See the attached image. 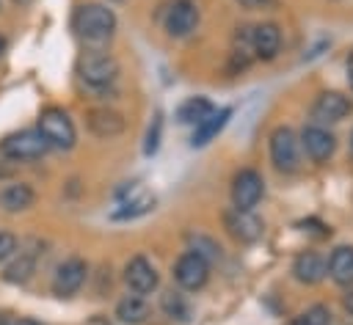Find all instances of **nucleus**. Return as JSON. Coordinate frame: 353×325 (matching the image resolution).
<instances>
[{"label": "nucleus", "instance_id": "obj_21", "mask_svg": "<svg viewBox=\"0 0 353 325\" xmlns=\"http://www.w3.org/2000/svg\"><path fill=\"white\" fill-rule=\"evenodd\" d=\"M116 317L124 322V325H141L146 317H149V306L141 295H127L119 300L116 306Z\"/></svg>", "mask_w": 353, "mask_h": 325}, {"label": "nucleus", "instance_id": "obj_9", "mask_svg": "<svg viewBox=\"0 0 353 325\" xmlns=\"http://www.w3.org/2000/svg\"><path fill=\"white\" fill-rule=\"evenodd\" d=\"M196 25H199V8H196L193 0H174L168 6V11H165V30H168V36L182 39V36L193 33Z\"/></svg>", "mask_w": 353, "mask_h": 325}, {"label": "nucleus", "instance_id": "obj_13", "mask_svg": "<svg viewBox=\"0 0 353 325\" xmlns=\"http://www.w3.org/2000/svg\"><path fill=\"white\" fill-rule=\"evenodd\" d=\"M301 143H303L306 154H309L314 162H325V160L334 154V149H336L334 135H331L325 127H320V124L306 127L303 135H301Z\"/></svg>", "mask_w": 353, "mask_h": 325}, {"label": "nucleus", "instance_id": "obj_10", "mask_svg": "<svg viewBox=\"0 0 353 325\" xmlns=\"http://www.w3.org/2000/svg\"><path fill=\"white\" fill-rule=\"evenodd\" d=\"M85 275H88L85 262H83L80 256H72V259H66V262H63V264L55 270V278H52V292H55L58 297H69V295H74V292L83 286Z\"/></svg>", "mask_w": 353, "mask_h": 325}, {"label": "nucleus", "instance_id": "obj_2", "mask_svg": "<svg viewBox=\"0 0 353 325\" xmlns=\"http://www.w3.org/2000/svg\"><path fill=\"white\" fill-rule=\"evenodd\" d=\"M77 74L88 88H108L116 83L119 77V63L113 55L99 52V50H88L80 55L77 61Z\"/></svg>", "mask_w": 353, "mask_h": 325}, {"label": "nucleus", "instance_id": "obj_26", "mask_svg": "<svg viewBox=\"0 0 353 325\" xmlns=\"http://www.w3.org/2000/svg\"><path fill=\"white\" fill-rule=\"evenodd\" d=\"M160 135H163V118H160V113H157V116L152 118V124H149V132H146V140H143V154H154V151H157Z\"/></svg>", "mask_w": 353, "mask_h": 325}, {"label": "nucleus", "instance_id": "obj_15", "mask_svg": "<svg viewBox=\"0 0 353 325\" xmlns=\"http://www.w3.org/2000/svg\"><path fill=\"white\" fill-rule=\"evenodd\" d=\"M223 223H226L229 234L240 242H254L262 234V220L256 215H251V209H232L223 215Z\"/></svg>", "mask_w": 353, "mask_h": 325}, {"label": "nucleus", "instance_id": "obj_3", "mask_svg": "<svg viewBox=\"0 0 353 325\" xmlns=\"http://www.w3.org/2000/svg\"><path fill=\"white\" fill-rule=\"evenodd\" d=\"M39 132L44 135V140L50 146H58V149H72L74 146V138H77L69 113L61 110V107L41 110V116H39Z\"/></svg>", "mask_w": 353, "mask_h": 325}, {"label": "nucleus", "instance_id": "obj_16", "mask_svg": "<svg viewBox=\"0 0 353 325\" xmlns=\"http://www.w3.org/2000/svg\"><path fill=\"white\" fill-rule=\"evenodd\" d=\"M85 124H88V129H91L97 138H116L119 132H124V118H121V113H116V110H110V107H94V110H88Z\"/></svg>", "mask_w": 353, "mask_h": 325}, {"label": "nucleus", "instance_id": "obj_29", "mask_svg": "<svg viewBox=\"0 0 353 325\" xmlns=\"http://www.w3.org/2000/svg\"><path fill=\"white\" fill-rule=\"evenodd\" d=\"M342 303H345V311H347V314L353 317V289H350V292L345 295V300H342Z\"/></svg>", "mask_w": 353, "mask_h": 325}, {"label": "nucleus", "instance_id": "obj_5", "mask_svg": "<svg viewBox=\"0 0 353 325\" xmlns=\"http://www.w3.org/2000/svg\"><path fill=\"white\" fill-rule=\"evenodd\" d=\"M270 160L284 174H292L301 165V146H298V138L290 127L273 129V135H270Z\"/></svg>", "mask_w": 353, "mask_h": 325}, {"label": "nucleus", "instance_id": "obj_18", "mask_svg": "<svg viewBox=\"0 0 353 325\" xmlns=\"http://www.w3.org/2000/svg\"><path fill=\"white\" fill-rule=\"evenodd\" d=\"M325 270H328V275H331L336 284L350 286V284H353V245H339V248H334V253H331Z\"/></svg>", "mask_w": 353, "mask_h": 325}, {"label": "nucleus", "instance_id": "obj_14", "mask_svg": "<svg viewBox=\"0 0 353 325\" xmlns=\"http://www.w3.org/2000/svg\"><path fill=\"white\" fill-rule=\"evenodd\" d=\"M152 209H154V196L146 193V190H141V187H135L132 193H127V196L110 209V218H113V220H135V218H141V215H146V212H152Z\"/></svg>", "mask_w": 353, "mask_h": 325}, {"label": "nucleus", "instance_id": "obj_34", "mask_svg": "<svg viewBox=\"0 0 353 325\" xmlns=\"http://www.w3.org/2000/svg\"><path fill=\"white\" fill-rule=\"evenodd\" d=\"M113 3H121V0H113Z\"/></svg>", "mask_w": 353, "mask_h": 325}, {"label": "nucleus", "instance_id": "obj_11", "mask_svg": "<svg viewBox=\"0 0 353 325\" xmlns=\"http://www.w3.org/2000/svg\"><path fill=\"white\" fill-rule=\"evenodd\" d=\"M350 110H353V105H350L347 96H342V94H336V91H325V94H320V96L314 99V105H312V118L320 121V124H334V121H342Z\"/></svg>", "mask_w": 353, "mask_h": 325}, {"label": "nucleus", "instance_id": "obj_22", "mask_svg": "<svg viewBox=\"0 0 353 325\" xmlns=\"http://www.w3.org/2000/svg\"><path fill=\"white\" fill-rule=\"evenodd\" d=\"M215 110V105L207 96H190L176 107V118L179 124H199L204 116H210Z\"/></svg>", "mask_w": 353, "mask_h": 325}, {"label": "nucleus", "instance_id": "obj_17", "mask_svg": "<svg viewBox=\"0 0 353 325\" xmlns=\"http://www.w3.org/2000/svg\"><path fill=\"white\" fill-rule=\"evenodd\" d=\"M229 116H232V110H229V107H221V110L215 107L210 116H204V118L196 124V129H193L190 146H207L212 138H218V132L226 127Z\"/></svg>", "mask_w": 353, "mask_h": 325}, {"label": "nucleus", "instance_id": "obj_31", "mask_svg": "<svg viewBox=\"0 0 353 325\" xmlns=\"http://www.w3.org/2000/svg\"><path fill=\"white\" fill-rule=\"evenodd\" d=\"M19 325H41V322H36V319H19Z\"/></svg>", "mask_w": 353, "mask_h": 325}, {"label": "nucleus", "instance_id": "obj_24", "mask_svg": "<svg viewBox=\"0 0 353 325\" xmlns=\"http://www.w3.org/2000/svg\"><path fill=\"white\" fill-rule=\"evenodd\" d=\"M328 322H331L328 306H320V303H317V306H309L306 311H301L292 325H328Z\"/></svg>", "mask_w": 353, "mask_h": 325}, {"label": "nucleus", "instance_id": "obj_33", "mask_svg": "<svg viewBox=\"0 0 353 325\" xmlns=\"http://www.w3.org/2000/svg\"><path fill=\"white\" fill-rule=\"evenodd\" d=\"M350 157H353V132H350Z\"/></svg>", "mask_w": 353, "mask_h": 325}, {"label": "nucleus", "instance_id": "obj_25", "mask_svg": "<svg viewBox=\"0 0 353 325\" xmlns=\"http://www.w3.org/2000/svg\"><path fill=\"white\" fill-rule=\"evenodd\" d=\"M163 308L168 317H176V319H188V303L179 292H165L163 295Z\"/></svg>", "mask_w": 353, "mask_h": 325}, {"label": "nucleus", "instance_id": "obj_8", "mask_svg": "<svg viewBox=\"0 0 353 325\" xmlns=\"http://www.w3.org/2000/svg\"><path fill=\"white\" fill-rule=\"evenodd\" d=\"M124 284L132 289V295H149V292L157 289L160 275H157L154 264L146 256H135L124 267Z\"/></svg>", "mask_w": 353, "mask_h": 325}, {"label": "nucleus", "instance_id": "obj_12", "mask_svg": "<svg viewBox=\"0 0 353 325\" xmlns=\"http://www.w3.org/2000/svg\"><path fill=\"white\" fill-rule=\"evenodd\" d=\"M281 47V30L273 22H262L251 30V52L259 61H273Z\"/></svg>", "mask_w": 353, "mask_h": 325}, {"label": "nucleus", "instance_id": "obj_23", "mask_svg": "<svg viewBox=\"0 0 353 325\" xmlns=\"http://www.w3.org/2000/svg\"><path fill=\"white\" fill-rule=\"evenodd\" d=\"M33 270H36V253L22 251V253H19V256L6 267L3 278H6V281H11V284H25V281L33 275Z\"/></svg>", "mask_w": 353, "mask_h": 325}, {"label": "nucleus", "instance_id": "obj_6", "mask_svg": "<svg viewBox=\"0 0 353 325\" xmlns=\"http://www.w3.org/2000/svg\"><path fill=\"white\" fill-rule=\"evenodd\" d=\"M207 278H210V262L204 256H199L196 251H185L176 259V264H174V281L182 289L196 292V289H201L207 284Z\"/></svg>", "mask_w": 353, "mask_h": 325}, {"label": "nucleus", "instance_id": "obj_7", "mask_svg": "<svg viewBox=\"0 0 353 325\" xmlns=\"http://www.w3.org/2000/svg\"><path fill=\"white\" fill-rule=\"evenodd\" d=\"M265 193V179L254 168H243L232 182V201L234 209H254Z\"/></svg>", "mask_w": 353, "mask_h": 325}, {"label": "nucleus", "instance_id": "obj_19", "mask_svg": "<svg viewBox=\"0 0 353 325\" xmlns=\"http://www.w3.org/2000/svg\"><path fill=\"white\" fill-rule=\"evenodd\" d=\"M292 273H295V278H298L301 284H317V281H323V275H325L328 270H325V262H323L320 253L303 251V253L295 259Z\"/></svg>", "mask_w": 353, "mask_h": 325}, {"label": "nucleus", "instance_id": "obj_28", "mask_svg": "<svg viewBox=\"0 0 353 325\" xmlns=\"http://www.w3.org/2000/svg\"><path fill=\"white\" fill-rule=\"evenodd\" d=\"M243 8H262V6H268L270 0H237Z\"/></svg>", "mask_w": 353, "mask_h": 325}, {"label": "nucleus", "instance_id": "obj_30", "mask_svg": "<svg viewBox=\"0 0 353 325\" xmlns=\"http://www.w3.org/2000/svg\"><path fill=\"white\" fill-rule=\"evenodd\" d=\"M347 83H350V88H353V52H350V58H347Z\"/></svg>", "mask_w": 353, "mask_h": 325}, {"label": "nucleus", "instance_id": "obj_20", "mask_svg": "<svg viewBox=\"0 0 353 325\" xmlns=\"http://www.w3.org/2000/svg\"><path fill=\"white\" fill-rule=\"evenodd\" d=\"M36 193L30 185H8L0 190V209L3 212H25L28 207H33Z\"/></svg>", "mask_w": 353, "mask_h": 325}, {"label": "nucleus", "instance_id": "obj_4", "mask_svg": "<svg viewBox=\"0 0 353 325\" xmlns=\"http://www.w3.org/2000/svg\"><path fill=\"white\" fill-rule=\"evenodd\" d=\"M0 151L8 160H39L50 151V143L39 129H22L0 140Z\"/></svg>", "mask_w": 353, "mask_h": 325}, {"label": "nucleus", "instance_id": "obj_27", "mask_svg": "<svg viewBox=\"0 0 353 325\" xmlns=\"http://www.w3.org/2000/svg\"><path fill=\"white\" fill-rule=\"evenodd\" d=\"M14 251H17V237L11 231H3L0 229V262H6Z\"/></svg>", "mask_w": 353, "mask_h": 325}, {"label": "nucleus", "instance_id": "obj_32", "mask_svg": "<svg viewBox=\"0 0 353 325\" xmlns=\"http://www.w3.org/2000/svg\"><path fill=\"white\" fill-rule=\"evenodd\" d=\"M3 50H6V39L0 36V52H3Z\"/></svg>", "mask_w": 353, "mask_h": 325}, {"label": "nucleus", "instance_id": "obj_1", "mask_svg": "<svg viewBox=\"0 0 353 325\" xmlns=\"http://www.w3.org/2000/svg\"><path fill=\"white\" fill-rule=\"evenodd\" d=\"M74 30L80 39L91 41V44H99V41H108L116 30V14L113 8L102 6V3H85L74 11Z\"/></svg>", "mask_w": 353, "mask_h": 325}]
</instances>
